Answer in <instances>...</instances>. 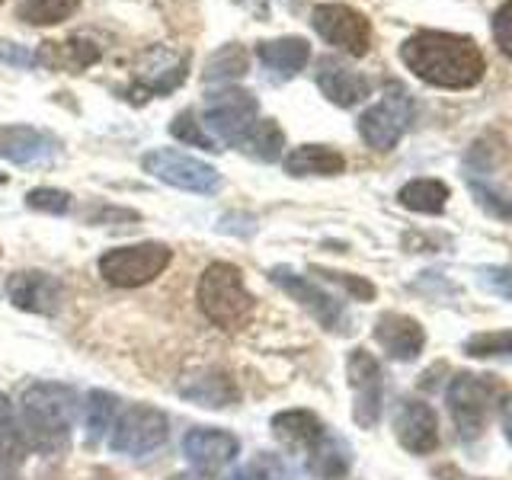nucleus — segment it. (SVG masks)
Returning <instances> with one entry per match:
<instances>
[{
  "mask_svg": "<svg viewBox=\"0 0 512 480\" xmlns=\"http://www.w3.org/2000/svg\"><path fill=\"white\" fill-rule=\"evenodd\" d=\"M36 61L48 64V68L55 71H87L90 64L100 61V45L87 36H71L68 42H45L39 52H36Z\"/></svg>",
  "mask_w": 512,
  "mask_h": 480,
  "instance_id": "obj_22",
  "label": "nucleus"
},
{
  "mask_svg": "<svg viewBox=\"0 0 512 480\" xmlns=\"http://www.w3.org/2000/svg\"><path fill=\"white\" fill-rule=\"evenodd\" d=\"M269 279L276 282L288 298H295L324 330H330V333H346L349 330V317H346L343 304L336 301L330 292H324L317 282H311L308 276H298V272L288 269V266H272Z\"/></svg>",
  "mask_w": 512,
  "mask_h": 480,
  "instance_id": "obj_9",
  "label": "nucleus"
},
{
  "mask_svg": "<svg viewBox=\"0 0 512 480\" xmlns=\"http://www.w3.org/2000/svg\"><path fill=\"white\" fill-rule=\"evenodd\" d=\"M471 186H474V196H477L480 205L490 208L493 215H500V218H509V221H512V199H509V196H503V192H496V189H490V186H480V183H474V180H471Z\"/></svg>",
  "mask_w": 512,
  "mask_h": 480,
  "instance_id": "obj_38",
  "label": "nucleus"
},
{
  "mask_svg": "<svg viewBox=\"0 0 512 480\" xmlns=\"http://www.w3.org/2000/svg\"><path fill=\"white\" fill-rule=\"evenodd\" d=\"M413 122V100L400 84L384 87V96L359 116V135L365 138L368 148L391 151L394 144L404 138V132Z\"/></svg>",
  "mask_w": 512,
  "mask_h": 480,
  "instance_id": "obj_7",
  "label": "nucleus"
},
{
  "mask_svg": "<svg viewBox=\"0 0 512 480\" xmlns=\"http://www.w3.org/2000/svg\"><path fill=\"white\" fill-rule=\"evenodd\" d=\"M23 432L29 448L58 458L71 448V429L77 420V391L61 381H39L26 388L20 400Z\"/></svg>",
  "mask_w": 512,
  "mask_h": 480,
  "instance_id": "obj_2",
  "label": "nucleus"
},
{
  "mask_svg": "<svg viewBox=\"0 0 512 480\" xmlns=\"http://www.w3.org/2000/svg\"><path fill=\"white\" fill-rule=\"evenodd\" d=\"M170 439V420L160 407L128 404L109 429V448L125 458H144Z\"/></svg>",
  "mask_w": 512,
  "mask_h": 480,
  "instance_id": "obj_4",
  "label": "nucleus"
},
{
  "mask_svg": "<svg viewBox=\"0 0 512 480\" xmlns=\"http://www.w3.org/2000/svg\"><path fill=\"white\" fill-rule=\"evenodd\" d=\"M317 87H320V93H324L330 103L349 109V106L362 103L365 96L372 93V80H368L365 74H359V71H352L349 64L336 61V58H320V64H317Z\"/></svg>",
  "mask_w": 512,
  "mask_h": 480,
  "instance_id": "obj_19",
  "label": "nucleus"
},
{
  "mask_svg": "<svg viewBox=\"0 0 512 480\" xmlns=\"http://www.w3.org/2000/svg\"><path fill=\"white\" fill-rule=\"evenodd\" d=\"M349 464L352 455L346 442L340 436H330V432H324V439L308 452V468L317 480H343L349 474Z\"/></svg>",
  "mask_w": 512,
  "mask_h": 480,
  "instance_id": "obj_26",
  "label": "nucleus"
},
{
  "mask_svg": "<svg viewBox=\"0 0 512 480\" xmlns=\"http://www.w3.org/2000/svg\"><path fill=\"white\" fill-rule=\"evenodd\" d=\"M0 61L20 64V68H32V64H36V52H29V48H23V45H13V42L0 39Z\"/></svg>",
  "mask_w": 512,
  "mask_h": 480,
  "instance_id": "obj_40",
  "label": "nucleus"
},
{
  "mask_svg": "<svg viewBox=\"0 0 512 480\" xmlns=\"http://www.w3.org/2000/svg\"><path fill=\"white\" fill-rule=\"evenodd\" d=\"M186 71H189L186 52H180V48H173V45H154L151 52L141 55L135 84H132V90H128V96H132V103L148 100L151 93L164 96V93H170L183 84Z\"/></svg>",
  "mask_w": 512,
  "mask_h": 480,
  "instance_id": "obj_13",
  "label": "nucleus"
},
{
  "mask_svg": "<svg viewBox=\"0 0 512 480\" xmlns=\"http://www.w3.org/2000/svg\"><path fill=\"white\" fill-rule=\"evenodd\" d=\"M29 452L26 432L16 423V413L7 394H0V480H10Z\"/></svg>",
  "mask_w": 512,
  "mask_h": 480,
  "instance_id": "obj_23",
  "label": "nucleus"
},
{
  "mask_svg": "<svg viewBox=\"0 0 512 480\" xmlns=\"http://www.w3.org/2000/svg\"><path fill=\"white\" fill-rule=\"evenodd\" d=\"M0 4H4V0H0Z\"/></svg>",
  "mask_w": 512,
  "mask_h": 480,
  "instance_id": "obj_43",
  "label": "nucleus"
},
{
  "mask_svg": "<svg viewBox=\"0 0 512 480\" xmlns=\"http://www.w3.org/2000/svg\"><path fill=\"white\" fill-rule=\"evenodd\" d=\"M199 311L212 327L224 333H240L250 327L256 298L250 295V288L244 282V272L234 263H212L199 279L196 288Z\"/></svg>",
  "mask_w": 512,
  "mask_h": 480,
  "instance_id": "obj_3",
  "label": "nucleus"
},
{
  "mask_svg": "<svg viewBox=\"0 0 512 480\" xmlns=\"http://www.w3.org/2000/svg\"><path fill=\"white\" fill-rule=\"evenodd\" d=\"M71 192L55 189V186H39L26 192V205L32 212H45V215H68L71 212Z\"/></svg>",
  "mask_w": 512,
  "mask_h": 480,
  "instance_id": "obj_34",
  "label": "nucleus"
},
{
  "mask_svg": "<svg viewBox=\"0 0 512 480\" xmlns=\"http://www.w3.org/2000/svg\"><path fill=\"white\" fill-rule=\"evenodd\" d=\"M234 480H285V471L276 458L260 452L250 464H244V468L234 474Z\"/></svg>",
  "mask_w": 512,
  "mask_h": 480,
  "instance_id": "obj_36",
  "label": "nucleus"
},
{
  "mask_svg": "<svg viewBox=\"0 0 512 480\" xmlns=\"http://www.w3.org/2000/svg\"><path fill=\"white\" fill-rule=\"evenodd\" d=\"M464 352L474 359H512V330H490V333H474Z\"/></svg>",
  "mask_w": 512,
  "mask_h": 480,
  "instance_id": "obj_32",
  "label": "nucleus"
},
{
  "mask_svg": "<svg viewBox=\"0 0 512 480\" xmlns=\"http://www.w3.org/2000/svg\"><path fill=\"white\" fill-rule=\"evenodd\" d=\"M375 343L384 349V356L394 362H413L426 346V330L420 327V320H413L407 314H381L375 324Z\"/></svg>",
  "mask_w": 512,
  "mask_h": 480,
  "instance_id": "obj_17",
  "label": "nucleus"
},
{
  "mask_svg": "<svg viewBox=\"0 0 512 480\" xmlns=\"http://www.w3.org/2000/svg\"><path fill=\"white\" fill-rule=\"evenodd\" d=\"M80 0H16V16L29 26H55L77 13Z\"/></svg>",
  "mask_w": 512,
  "mask_h": 480,
  "instance_id": "obj_31",
  "label": "nucleus"
},
{
  "mask_svg": "<svg viewBox=\"0 0 512 480\" xmlns=\"http://www.w3.org/2000/svg\"><path fill=\"white\" fill-rule=\"evenodd\" d=\"M183 455L196 471H221L224 464H231L240 455V442L234 432L215 429V426H196L186 432L183 439Z\"/></svg>",
  "mask_w": 512,
  "mask_h": 480,
  "instance_id": "obj_15",
  "label": "nucleus"
},
{
  "mask_svg": "<svg viewBox=\"0 0 512 480\" xmlns=\"http://www.w3.org/2000/svg\"><path fill=\"white\" fill-rule=\"evenodd\" d=\"M240 151L253 160H263V164H272V160L282 157V148H285V135L282 128L272 122V119H256L250 132L240 138L237 144Z\"/></svg>",
  "mask_w": 512,
  "mask_h": 480,
  "instance_id": "obj_27",
  "label": "nucleus"
},
{
  "mask_svg": "<svg viewBox=\"0 0 512 480\" xmlns=\"http://www.w3.org/2000/svg\"><path fill=\"white\" fill-rule=\"evenodd\" d=\"M311 23L320 39L352 58H362V55H368V48H372V23H368L359 10H352L346 4L314 7Z\"/></svg>",
  "mask_w": 512,
  "mask_h": 480,
  "instance_id": "obj_11",
  "label": "nucleus"
},
{
  "mask_svg": "<svg viewBox=\"0 0 512 480\" xmlns=\"http://www.w3.org/2000/svg\"><path fill=\"white\" fill-rule=\"evenodd\" d=\"M256 116H260V103L250 90H240V87H228V90H218L208 96L205 103V128L212 132L215 138L228 141V144H240Z\"/></svg>",
  "mask_w": 512,
  "mask_h": 480,
  "instance_id": "obj_10",
  "label": "nucleus"
},
{
  "mask_svg": "<svg viewBox=\"0 0 512 480\" xmlns=\"http://www.w3.org/2000/svg\"><path fill=\"white\" fill-rule=\"evenodd\" d=\"M141 170L151 173L160 183L186 189V192H199V196H208V192H215L221 186V173L212 164H205V160L192 154L173 151V148H157L151 154H144Z\"/></svg>",
  "mask_w": 512,
  "mask_h": 480,
  "instance_id": "obj_8",
  "label": "nucleus"
},
{
  "mask_svg": "<svg viewBox=\"0 0 512 480\" xmlns=\"http://www.w3.org/2000/svg\"><path fill=\"white\" fill-rule=\"evenodd\" d=\"M176 391H180V397L189 400V404L205 407V410H228L240 404L237 381L228 372H221V368H202L196 375H186Z\"/></svg>",
  "mask_w": 512,
  "mask_h": 480,
  "instance_id": "obj_18",
  "label": "nucleus"
},
{
  "mask_svg": "<svg viewBox=\"0 0 512 480\" xmlns=\"http://www.w3.org/2000/svg\"><path fill=\"white\" fill-rule=\"evenodd\" d=\"M496 397H500V384L490 375L484 378L474 372H461L452 378V384H448V391H445V404L461 439H477L480 432H484Z\"/></svg>",
  "mask_w": 512,
  "mask_h": 480,
  "instance_id": "obj_6",
  "label": "nucleus"
},
{
  "mask_svg": "<svg viewBox=\"0 0 512 480\" xmlns=\"http://www.w3.org/2000/svg\"><path fill=\"white\" fill-rule=\"evenodd\" d=\"M7 298L13 308L39 317H55L68 304V288L45 269H23L7 279Z\"/></svg>",
  "mask_w": 512,
  "mask_h": 480,
  "instance_id": "obj_14",
  "label": "nucleus"
},
{
  "mask_svg": "<svg viewBox=\"0 0 512 480\" xmlns=\"http://www.w3.org/2000/svg\"><path fill=\"white\" fill-rule=\"evenodd\" d=\"M503 429H506V439L512 442V397L503 400Z\"/></svg>",
  "mask_w": 512,
  "mask_h": 480,
  "instance_id": "obj_41",
  "label": "nucleus"
},
{
  "mask_svg": "<svg viewBox=\"0 0 512 480\" xmlns=\"http://www.w3.org/2000/svg\"><path fill=\"white\" fill-rule=\"evenodd\" d=\"M256 55H260V61L272 74L288 80V77H295L304 64H308L311 45L304 39H298V36H285V39H276V42H260Z\"/></svg>",
  "mask_w": 512,
  "mask_h": 480,
  "instance_id": "obj_25",
  "label": "nucleus"
},
{
  "mask_svg": "<svg viewBox=\"0 0 512 480\" xmlns=\"http://www.w3.org/2000/svg\"><path fill=\"white\" fill-rule=\"evenodd\" d=\"M272 436L292 452H311V448L324 439L327 426L320 423V416L311 410H282L269 420Z\"/></svg>",
  "mask_w": 512,
  "mask_h": 480,
  "instance_id": "obj_21",
  "label": "nucleus"
},
{
  "mask_svg": "<svg viewBox=\"0 0 512 480\" xmlns=\"http://www.w3.org/2000/svg\"><path fill=\"white\" fill-rule=\"evenodd\" d=\"M7 183V173H0V186H4Z\"/></svg>",
  "mask_w": 512,
  "mask_h": 480,
  "instance_id": "obj_42",
  "label": "nucleus"
},
{
  "mask_svg": "<svg viewBox=\"0 0 512 480\" xmlns=\"http://www.w3.org/2000/svg\"><path fill=\"white\" fill-rule=\"evenodd\" d=\"M400 58L420 80L445 90L477 87L487 71L484 52L471 36H455V32L436 29H423L410 36L400 45Z\"/></svg>",
  "mask_w": 512,
  "mask_h": 480,
  "instance_id": "obj_1",
  "label": "nucleus"
},
{
  "mask_svg": "<svg viewBox=\"0 0 512 480\" xmlns=\"http://www.w3.org/2000/svg\"><path fill=\"white\" fill-rule=\"evenodd\" d=\"M397 199L410 212L420 215H439L448 202V186L442 180H413L397 192Z\"/></svg>",
  "mask_w": 512,
  "mask_h": 480,
  "instance_id": "obj_29",
  "label": "nucleus"
},
{
  "mask_svg": "<svg viewBox=\"0 0 512 480\" xmlns=\"http://www.w3.org/2000/svg\"><path fill=\"white\" fill-rule=\"evenodd\" d=\"M58 151V141L32 125H0V157L10 164H42Z\"/></svg>",
  "mask_w": 512,
  "mask_h": 480,
  "instance_id": "obj_20",
  "label": "nucleus"
},
{
  "mask_svg": "<svg viewBox=\"0 0 512 480\" xmlns=\"http://www.w3.org/2000/svg\"><path fill=\"white\" fill-rule=\"evenodd\" d=\"M173 260V250L160 240H144V244H128L106 250L100 256V276L116 288H141L154 282Z\"/></svg>",
  "mask_w": 512,
  "mask_h": 480,
  "instance_id": "obj_5",
  "label": "nucleus"
},
{
  "mask_svg": "<svg viewBox=\"0 0 512 480\" xmlns=\"http://www.w3.org/2000/svg\"><path fill=\"white\" fill-rule=\"evenodd\" d=\"M170 135H173V138H180V141H186V144H196V148H205V151H221V148H218V141L205 132L202 122L196 119V112H192V109H183L180 116H176V119L170 122Z\"/></svg>",
  "mask_w": 512,
  "mask_h": 480,
  "instance_id": "obj_33",
  "label": "nucleus"
},
{
  "mask_svg": "<svg viewBox=\"0 0 512 480\" xmlns=\"http://www.w3.org/2000/svg\"><path fill=\"white\" fill-rule=\"evenodd\" d=\"M493 39L500 45V52L512 58V0H506V4L493 13Z\"/></svg>",
  "mask_w": 512,
  "mask_h": 480,
  "instance_id": "obj_37",
  "label": "nucleus"
},
{
  "mask_svg": "<svg viewBox=\"0 0 512 480\" xmlns=\"http://www.w3.org/2000/svg\"><path fill=\"white\" fill-rule=\"evenodd\" d=\"M311 272L320 279L333 282V285H340L343 292L349 298H356V301H372L375 298V285L368 279H362V276H349V272H336V269H324V266H311Z\"/></svg>",
  "mask_w": 512,
  "mask_h": 480,
  "instance_id": "obj_35",
  "label": "nucleus"
},
{
  "mask_svg": "<svg viewBox=\"0 0 512 480\" xmlns=\"http://www.w3.org/2000/svg\"><path fill=\"white\" fill-rule=\"evenodd\" d=\"M346 378L352 388V420L359 429H375L381 420V365L368 349H352L346 359Z\"/></svg>",
  "mask_w": 512,
  "mask_h": 480,
  "instance_id": "obj_12",
  "label": "nucleus"
},
{
  "mask_svg": "<svg viewBox=\"0 0 512 480\" xmlns=\"http://www.w3.org/2000/svg\"><path fill=\"white\" fill-rule=\"evenodd\" d=\"M141 215L135 208H116V205H96L87 212V221L93 224H116V221H138Z\"/></svg>",
  "mask_w": 512,
  "mask_h": 480,
  "instance_id": "obj_39",
  "label": "nucleus"
},
{
  "mask_svg": "<svg viewBox=\"0 0 512 480\" xmlns=\"http://www.w3.org/2000/svg\"><path fill=\"white\" fill-rule=\"evenodd\" d=\"M509 295H512V292H509Z\"/></svg>",
  "mask_w": 512,
  "mask_h": 480,
  "instance_id": "obj_44",
  "label": "nucleus"
},
{
  "mask_svg": "<svg viewBox=\"0 0 512 480\" xmlns=\"http://www.w3.org/2000/svg\"><path fill=\"white\" fill-rule=\"evenodd\" d=\"M346 170V157L327 144H301L285 157L288 176H340Z\"/></svg>",
  "mask_w": 512,
  "mask_h": 480,
  "instance_id": "obj_24",
  "label": "nucleus"
},
{
  "mask_svg": "<svg viewBox=\"0 0 512 480\" xmlns=\"http://www.w3.org/2000/svg\"><path fill=\"white\" fill-rule=\"evenodd\" d=\"M119 416V397L109 394V391H90L87 397V416H84V426H87V448H96L103 442V436L112 429Z\"/></svg>",
  "mask_w": 512,
  "mask_h": 480,
  "instance_id": "obj_28",
  "label": "nucleus"
},
{
  "mask_svg": "<svg viewBox=\"0 0 512 480\" xmlns=\"http://www.w3.org/2000/svg\"><path fill=\"white\" fill-rule=\"evenodd\" d=\"M394 436L413 455H429L439 448V420L436 410L423 400H404L394 416Z\"/></svg>",
  "mask_w": 512,
  "mask_h": 480,
  "instance_id": "obj_16",
  "label": "nucleus"
},
{
  "mask_svg": "<svg viewBox=\"0 0 512 480\" xmlns=\"http://www.w3.org/2000/svg\"><path fill=\"white\" fill-rule=\"evenodd\" d=\"M250 71V55H247V48L244 45H221L218 52L205 61V84H218V80H237V77H244Z\"/></svg>",
  "mask_w": 512,
  "mask_h": 480,
  "instance_id": "obj_30",
  "label": "nucleus"
}]
</instances>
